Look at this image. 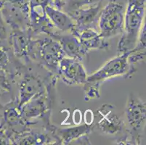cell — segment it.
Here are the masks:
<instances>
[{"label": "cell", "instance_id": "obj_6", "mask_svg": "<svg viewBox=\"0 0 146 145\" xmlns=\"http://www.w3.org/2000/svg\"><path fill=\"white\" fill-rule=\"evenodd\" d=\"M67 85L84 84L87 82V72L80 61L64 57L59 62L58 73Z\"/></svg>", "mask_w": 146, "mask_h": 145}, {"label": "cell", "instance_id": "obj_21", "mask_svg": "<svg viewBox=\"0 0 146 145\" xmlns=\"http://www.w3.org/2000/svg\"><path fill=\"white\" fill-rule=\"evenodd\" d=\"M0 89L5 93L10 92L11 89V85L7 71L3 69H0Z\"/></svg>", "mask_w": 146, "mask_h": 145}, {"label": "cell", "instance_id": "obj_25", "mask_svg": "<svg viewBox=\"0 0 146 145\" xmlns=\"http://www.w3.org/2000/svg\"><path fill=\"white\" fill-rule=\"evenodd\" d=\"M5 94V92H4V91H2L1 89H0V97H1V96H2V94Z\"/></svg>", "mask_w": 146, "mask_h": 145}, {"label": "cell", "instance_id": "obj_12", "mask_svg": "<svg viewBox=\"0 0 146 145\" xmlns=\"http://www.w3.org/2000/svg\"><path fill=\"white\" fill-rule=\"evenodd\" d=\"M46 92V89L39 77L27 74L23 77L19 84V99L18 106L21 108L23 105L36 96Z\"/></svg>", "mask_w": 146, "mask_h": 145}, {"label": "cell", "instance_id": "obj_19", "mask_svg": "<svg viewBox=\"0 0 146 145\" xmlns=\"http://www.w3.org/2000/svg\"><path fill=\"white\" fill-rule=\"evenodd\" d=\"M10 62V58L7 50L1 42L0 39V69H3L7 71V69Z\"/></svg>", "mask_w": 146, "mask_h": 145}, {"label": "cell", "instance_id": "obj_15", "mask_svg": "<svg viewBox=\"0 0 146 145\" xmlns=\"http://www.w3.org/2000/svg\"><path fill=\"white\" fill-rule=\"evenodd\" d=\"M77 37L88 52L92 50H108L109 48L108 42L95 29L89 28L82 30L78 34Z\"/></svg>", "mask_w": 146, "mask_h": 145}, {"label": "cell", "instance_id": "obj_10", "mask_svg": "<svg viewBox=\"0 0 146 145\" xmlns=\"http://www.w3.org/2000/svg\"><path fill=\"white\" fill-rule=\"evenodd\" d=\"M20 110L21 115L26 122L39 118H49L50 114V105L49 102H47L46 92L31 98L23 105Z\"/></svg>", "mask_w": 146, "mask_h": 145}, {"label": "cell", "instance_id": "obj_5", "mask_svg": "<svg viewBox=\"0 0 146 145\" xmlns=\"http://www.w3.org/2000/svg\"><path fill=\"white\" fill-rule=\"evenodd\" d=\"M101 10L102 2L67 13L75 23V28L71 34L77 36L81 31L86 29L98 30V20Z\"/></svg>", "mask_w": 146, "mask_h": 145}, {"label": "cell", "instance_id": "obj_24", "mask_svg": "<svg viewBox=\"0 0 146 145\" xmlns=\"http://www.w3.org/2000/svg\"><path fill=\"white\" fill-rule=\"evenodd\" d=\"M90 118V116H88V115H87V113L85 112V118ZM90 118H91V119H85V122H86V123H87V122H88V120H90V123H92V122H93V119H92V116L90 117Z\"/></svg>", "mask_w": 146, "mask_h": 145}, {"label": "cell", "instance_id": "obj_17", "mask_svg": "<svg viewBox=\"0 0 146 145\" xmlns=\"http://www.w3.org/2000/svg\"><path fill=\"white\" fill-rule=\"evenodd\" d=\"M102 1L103 0H67L62 10L68 13L84 7L99 3Z\"/></svg>", "mask_w": 146, "mask_h": 145}, {"label": "cell", "instance_id": "obj_18", "mask_svg": "<svg viewBox=\"0 0 146 145\" xmlns=\"http://www.w3.org/2000/svg\"><path fill=\"white\" fill-rule=\"evenodd\" d=\"M100 83L94 82H86L84 83V91H85V100H90L92 99L100 98Z\"/></svg>", "mask_w": 146, "mask_h": 145}, {"label": "cell", "instance_id": "obj_14", "mask_svg": "<svg viewBox=\"0 0 146 145\" xmlns=\"http://www.w3.org/2000/svg\"><path fill=\"white\" fill-rule=\"evenodd\" d=\"M31 37L32 35L29 30L13 29V33L10 35V44L17 58H24L28 60V50Z\"/></svg>", "mask_w": 146, "mask_h": 145}, {"label": "cell", "instance_id": "obj_16", "mask_svg": "<svg viewBox=\"0 0 146 145\" xmlns=\"http://www.w3.org/2000/svg\"><path fill=\"white\" fill-rule=\"evenodd\" d=\"M3 119L4 123L10 127L26 125L18 106H7L4 111Z\"/></svg>", "mask_w": 146, "mask_h": 145}, {"label": "cell", "instance_id": "obj_23", "mask_svg": "<svg viewBox=\"0 0 146 145\" xmlns=\"http://www.w3.org/2000/svg\"><path fill=\"white\" fill-rule=\"evenodd\" d=\"M52 1L53 7H55L58 10H62L67 0H52Z\"/></svg>", "mask_w": 146, "mask_h": 145}, {"label": "cell", "instance_id": "obj_13", "mask_svg": "<svg viewBox=\"0 0 146 145\" xmlns=\"http://www.w3.org/2000/svg\"><path fill=\"white\" fill-rule=\"evenodd\" d=\"M45 13L54 27L61 32L73 33L75 28V23L72 18L63 10H60L52 5H47Z\"/></svg>", "mask_w": 146, "mask_h": 145}, {"label": "cell", "instance_id": "obj_4", "mask_svg": "<svg viewBox=\"0 0 146 145\" xmlns=\"http://www.w3.org/2000/svg\"><path fill=\"white\" fill-rule=\"evenodd\" d=\"M129 52L122 54H118L106 62L99 70L95 72L87 78V82L101 83L103 81L116 76L130 77L135 73L133 66H130L128 62V56Z\"/></svg>", "mask_w": 146, "mask_h": 145}, {"label": "cell", "instance_id": "obj_3", "mask_svg": "<svg viewBox=\"0 0 146 145\" xmlns=\"http://www.w3.org/2000/svg\"><path fill=\"white\" fill-rule=\"evenodd\" d=\"M126 7L117 0H109L102 8L98 20V31L105 39L122 34Z\"/></svg>", "mask_w": 146, "mask_h": 145}, {"label": "cell", "instance_id": "obj_20", "mask_svg": "<svg viewBox=\"0 0 146 145\" xmlns=\"http://www.w3.org/2000/svg\"><path fill=\"white\" fill-rule=\"evenodd\" d=\"M145 60V51H131L128 56V62L130 66H133L139 62H143Z\"/></svg>", "mask_w": 146, "mask_h": 145}, {"label": "cell", "instance_id": "obj_2", "mask_svg": "<svg viewBox=\"0 0 146 145\" xmlns=\"http://www.w3.org/2000/svg\"><path fill=\"white\" fill-rule=\"evenodd\" d=\"M29 58L39 61L52 73H58L59 62L66 57L60 44L51 37L31 40L28 50Z\"/></svg>", "mask_w": 146, "mask_h": 145}, {"label": "cell", "instance_id": "obj_7", "mask_svg": "<svg viewBox=\"0 0 146 145\" xmlns=\"http://www.w3.org/2000/svg\"><path fill=\"white\" fill-rule=\"evenodd\" d=\"M53 39L56 40L60 44L62 50L66 57L82 61L88 52L81 44L79 38L71 33L62 34L57 32H53L49 36Z\"/></svg>", "mask_w": 146, "mask_h": 145}, {"label": "cell", "instance_id": "obj_1", "mask_svg": "<svg viewBox=\"0 0 146 145\" xmlns=\"http://www.w3.org/2000/svg\"><path fill=\"white\" fill-rule=\"evenodd\" d=\"M145 0H127L124 29L117 46V54L130 52L136 46L144 23Z\"/></svg>", "mask_w": 146, "mask_h": 145}, {"label": "cell", "instance_id": "obj_9", "mask_svg": "<svg viewBox=\"0 0 146 145\" xmlns=\"http://www.w3.org/2000/svg\"><path fill=\"white\" fill-rule=\"evenodd\" d=\"M127 119L132 131L138 133L145 122L146 105L135 94H130L126 109Z\"/></svg>", "mask_w": 146, "mask_h": 145}, {"label": "cell", "instance_id": "obj_8", "mask_svg": "<svg viewBox=\"0 0 146 145\" xmlns=\"http://www.w3.org/2000/svg\"><path fill=\"white\" fill-rule=\"evenodd\" d=\"M96 115L99 117L96 126L104 134L113 135L122 131L123 123L114 111L113 106L104 105L97 110Z\"/></svg>", "mask_w": 146, "mask_h": 145}, {"label": "cell", "instance_id": "obj_11", "mask_svg": "<svg viewBox=\"0 0 146 145\" xmlns=\"http://www.w3.org/2000/svg\"><path fill=\"white\" fill-rule=\"evenodd\" d=\"M95 125L85 124L79 125L69 128H57L52 125L47 126V129L50 131L52 137L56 139L59 144H71V142L79 139L84 135L89 134L93 130Z\"/></svg>", "mask_w": 146, "mask_h": 145}, {"label": "cell", "instance_id": "obj_22", "mask_svg": "<svg viewBox=\"0 0 146 145\" xmlns=\"http://www.w3.org/2000/svg\"><path fill=\"white\" fill-rule=\"evenodd\" d=\"M6 38V29H5L4 20L2 18V15L1 10H0V39H5Z\"/></svg>", "mask_w": 146, "mask_h": 145}]
</instances>
